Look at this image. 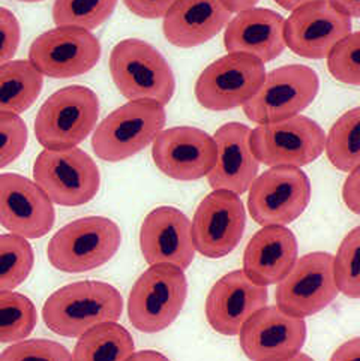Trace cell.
Listing matches in <instances>:
<instances>
[{
	"mask_svg": "<svg viewBox=\"0 0 360 361\" xmlns=\"http://www.w3.org/2000/svg\"><path fill=\"white\" fill-rule=\"evenodd\" d=\"M117 0H56L53 21L56 27L93 30L113 16Z\"/></svg>",
	"mask_w": 360,
	"mask_h": 361,
	"instance_id": "f546056e",
	"label": "cell"
},
{
	"mask_svg": "<svg viewBox=\"0 0 360 361\" xmlns=\"http://www.w3.org/2000/svg\"><path fill=\"white\" fill-rule=\"evenodd\" d=\"M342 200L348 209L360 216V165L347 177L342 186Z\"/></svg>",
	"mask_w": 360,
	"mask_h": 361,
	"instance_id": "8d00e7d4",
	"label": "cell"
},
{
	"mask_svg": "<svg viewBox=\"0 0 360 361\" xmlns=\"http://www.w3.org/2000/svg\"><path fill=\"white\" fill-rule=\"evenodd\" d=\"M330 361H360V338L347 341L332 354Z\"/></svg>",
	"mask_w": 360,
	"mask_h": 361,
	"instance_id": "74e56055",
	"label": "cell"
},
{
	"mask_svg": "<svg viewBox=\"0 0 360 361\" xmlns=\"http://www.w3.org/2000/svg\"><path fill=\"white\" fill-rule=\"evenodd\" d=\"M249 142L260 164L300 168L320 158L326 147V134L314 120L297 114L258 125L252 129Z\"/></svg>",
	"mask_w": 360,
	"mask_h": 361,
	"instance_id": "9c48e42d",
	"label": "cell"
},
{
	"mask_svg": "<svg viewBox=\"0 0 360 361\" xmlns=\"http://www.w3.org/2000/svg\"><path fill=\"white\" fill-rule=\"evenodd\" d=\"M335 282L340 293L360 298V225L348 233L333 257Z\"/></svg>",
	"mask_w": 360,
	"mask_h": 361,
	"instance_id": "4dcf8cb0",
	"label": "cell"
},
{
	"mask_svg": "<svg viewBox=\"0 0 360 361\" xmlns=\"http://www.w3.org/2000/svg\"><path fill=\"white\" fill-rule=\"evenodd\" d=\"M284 361H314L312 360L309 355H306V354H296L294 357H292V358H287V360H284Z\"/></svg>",
	"mask_w": 360,
	"mask_h": 361,
	"instance_id": "7bdbcfd3",
	"label": "cell"
},
{
	"mask_svg": "<svg viewBox=\"0 0 360 361\" xmlns=\"http://www.w3.org/2000/svg\"><path fill=\"white\" fill-rule=\"evenodd\" d=\"M266 78V68L258 59L244 53H228L201 72L196 82V98L210 111L244 106Z\"/></svg>",
	"mask_w": 360,
	"mask_h": 361,
	"instance_id": "8fae6325",
	"label": "cell"
},
{
	"mask_svg": "<svg viewBox=\"0 0 360 361\" xmlns=\"http://www.w3.org/2000/svg\"><path fill=\"white\" fill-rule=\"evenodd\" d=\"M276 4H278L281 8L287 9V11H294L300 6H304L306 4H311V2H318V0H275Z\"/></svg>",
	"mask_w": 360,
	"mask_h": 361,
	"instance_id": "b9f144b4",
	"label": "cell"
},
{
	"mask_svg": "<svg viewBox=\"0 0 360 361\" xmlns=\"http://www.w3.org/2000/svg\"><path fill=\"white\" fill-rule=\"evenodd\" d=\"M98 117V94L84 86H68L42 104L35 118V135L44 149L77 147L90 135Z\"/></svg>",
	"mask_w": 360,
	"mask_h": 361,
	"instance_id": "5b68a950",
	"label": "cell"
},
{
	"mask_svg": "<svg viewBox=\"0 0 360 361\" xmlns=\"http://www.w3.org/2000/svg\"><path fill=\"white\" fill-rule=\"evenodd\" d=\"M191 225L198 254L212 259L224 258L244 237L245 206L230 190H213L198 204Z\"/></svg>",
	"mask_w": 360,
	"mask_h": 361,
	"instance_id": "5bb4252c",
	"label": "cell"
},
{
	"mask_svg": "<svg viewBox=\"0 0 360 361\" xmlns=\"http://www.w3.org/2000/svg\"><path fill=\"white\" fill-rule=\"evenodd\" d=\"M134 353L131 333L117 322H105L80 336L72 361H126Z\"/></svg>",
	"mask_w": 360,
	"mask_h": 361,
	"instance_id": "484cf974",
	"label": "cell"
},
{
	"mask_svg": "<svg viewBox=\"0 0 360 361\" xmlns=\"http://www.w3.org/2000/svg\"><path fill=\"white\" fill-rule=\"evenodd\" d=\"M268 286L251 281L244 270L227 273L206 298L209 326L220 334L236 336L245 322L268 305Z\"/></svg>",
	"mask_w": 360,
	"mask_h": 361,
	"instance_id": "ffe728a7",
	"label": "cell"
},
{
	"mask_svg": "<svg viewBox=\"0 0 360 361\" xmlns=\"http://www.w3.org/2000/svg\"><path fill=\"white\" fill-rule=\"evenodd\" d=\"M126 361H170L158 351H138L132 354Z\"/></svg>",
	"mask_w": 360,
	"mask_h": 361,
	"instance_id": "ab89813d",
	"label": "cell"
},
{
	"mask_svg": "<svg viewBox=\"0 0 360 361\" xmlns=\"http://www.w3.org/2000/svg\"><path fill=\"white\" fill-rule=\"evenodd\" d=\"M333 78L350 86H360V30L350 33L333 47L328 56Z\"/></svg>",
	"mask_w": 360,
	"mask_h": 361,
	"instance_id": "1f68e13d",
	"label": "cell"
},
{
	"mask_svg": "<svg viewBox=\"0 0 360 361\" xmlns=\"http://www.w3.org/2000/svg\"><path fill=\"white\" fill-rule=\"evenodd\" d=\"M333 255L311 252L299 258L276 288V306L297 318L312 317L328 307L338 295Z\"/></svg>",
	"mask_w": 360,
	"mask_h": 361,
	"instance_id": "7c38bea8",
	"label": "cell"
},
{
	"mask_svg": "<svg viewBox=\"0 0 360 361\" xmlns=\"http://www.w3.org/2000/svg\"><path fill=\"white\" fill-rule=\"evenodd\" d=\"M213 137L194 126H176L155 138L152 158L158 170L180 182L206 177L216 164Z\"/></svg>",
	"mask_w": 360,
	"mask_h": 361,
	"instance_id": "2e32d148",
	"label": "cell"
},
{
	"mask_svg": "<svg viewBox=\"0 0 360 361\" xmlns=\"http://www.w3.org/2000/svg\"><path fill=\"white\" fill-rule=\"evenodd\" d=\"M222 0H176L162 21L167 41L179 48L206 44L232 20Z\"/></svg>",
	"mask_w": 360,
	"mask_h": 361,
	"instance_id": "cb8c5ba5",
	"label": "cell"
},
{
	"mask_svg": "<svg viewBox=\"0 0 360 361\" xmlns=\"http://www.w3.org/2000/svg\"><path fill=\"white\" fill-rule=\"evenodd\" d=\"M140 249L149 266L170 264L188 269L196 257L191 221L176 207H156L141 224Z\"/></svg>",
	"mask_w": 360,
	"mask_h": 361,
	"instance_id": "d6986e66",
	"label": "cell"
},
{
	"mask_svg": "<svg viewBox=\"0 0 360 361\" xmlns=\"http://www.w3.org/2000/svg\"><path fill=\"white\" fill-rule=\"evenodd\" d=\"M324 150L336 170L350 173L360 165V106L336 120L326 137Z\"/></svg>",
	"mask_w": 360,
	"mask_h": 361,
	"instance_id": "4316f807",
	"label": "cell"
},
{
	"mask_svg": "<svg viewBox=\"0 0 360 361\" xmlns=\"http://www.w3.org/2000/svg\"><path fill=\"white\" fill-rule=\"evenodd\" d=\"M318 90L320 78L309 66L276 68L266 74L258 92L244 105V113L257 125L280 122L306 110Z\"/></svg>",
	"mask_w": 360,
	"mask_h": 361,
	"instance_id": "ba28073f",
	"label": "cell"
},
{
	"mask_svg": "<svg viewBox=\"0 0 360 361\" xmlns=\"http://www.w3.org/2000/svg\"><path fill=\"white\" fill-rule=\"evenodd\" d=\"M54 221L52 200L33 180L0 174V225L5 230L28 240L41 238L52 231Z\"/></svg>",
	"mask_w": 360,
	"mask_h": 361,
	"instance_id": "ac0fdd59",
	"label": "cell"
},
{
	"mask_svg": "<svg viewBox=\"0 0 360 361\" xmlns=\"http://www.w3.org/2000/svg\"><path fill=\"white\" fill-rule=\"evenodd\" d=\"M330 2L350 18H360V0H330Z\"/></svg>",
	"mask_w": 360,
	"mask_h": 361,
	"instance_id": "f35d334b",
	"label": "cell"
},
{
	"mask_svg": "<svg viewBox=\"0 0 360 361\" xmlns=\"http://www.w3.org/2000/svg\"><path fill=\"white\" fill-rule=\"evenodd\" d=\"M188 297L185 271L170 264L150 266L128 298L129 322L138 331L160 333L176 321Z\"/></svg>",
	"mask_w": 360,
	"mask_h": 361,
	"instance_id": "8992f818",
	"label": "cell"
},
{
	"mask_svg": "<svg viewBox=\"0 0 360 361\" xmlns=\"http://www.w3.org/2000/svg\"><path fill=\"white\" fill-rule=\"evenodd\" d=\"M124 312V298L105 282L84 281L54 291L42 307L45 326L64 338H80L105 322H117Z\"/></svg>",
	"mask_w": 360,
	"mask_h": 361,
	"instance_id": "6da1fadb",
	"label": "cell"
},
{
	"mask_svg": "<svg viewBox=\"0 0 360 361\" xmlns=\"http://www.w3.org/2000/svg\"><path fill=\"white\" fill-rule=\"evenodd\" d=\"M352 33V18L330 0H318L294 9L285 20V45L305 59L317 60L330 54L333 47Z\"/></svg>",
	"mask_w": 360,
	"mask_h": 361,
	"instance_id": "9a60e30c",
	"label": "cell"
},
{
	"mask_svg": "<svg viewBox=\"0 0 360 361\" xmlns=\"http://www.w3.org/2000/svg\"><path fill=\"white\" fill-rule=\"evenodd\" d=\"M28 140V126L20 116L0 113V170L20 158Z\"/></svg>",
	"mask_w": 360,
	"mask_h": 361,
	"instance_id": "836d02e7",
	"label": "cell"
},
{
	"mask_svg": "<svg viewBox=\"0 0 360 361\" xmlns=\"http://www.w3.org/2000/svg\"><path fill=\"white\" fill-rule=\"evenodd\" d=\"M0 361H72L64 345L48 339L20 341L0 354Z\"/></svg>",
	"mask_w": 360,
	"mask_h": 361,
	"instance_id": "d6a6232c",
	"label": "cell"
},
{
	"mask_svg": "<svg viewBox=\"0 0 360 361\" xmlns=\"http://www.w3.org/2000/svg\"><path fill=\"white\" fill-rule=\"evenodd\" d=\"M297 254V238L293 231L281 225L263 226L246 245L244 271L258 285L280 283L293 269Z\"/></svg>",
	"mask_w": 360,
	"mask_h": 361,
	"instance_id": "603a6c76",
	"label": "cell"
},
{
	"mask_svg": "<svg viewBox=\"0 0 360 361\" xmlns=\"http://www.w3.org/2000/svg\"><path fill=\"white\" fill-rule=\"evenodd\" d=\"M252 129L244 123H225L215 132L216 164L208 174V182L215 190H230L242 195L257 178L260 162L251 150Z\"/></svg>",
	"mask_w": 360,
	"mask_h": 361,
	"instance_id": "44dd1931",
	"label": "cell"
},
{
	"mask_svg": "<svg viewBox=\"0 0 360 361\" xmlns=\"http://www.w3.org/2000/svg\"><path fill=\"white\" fill-rule=\"evenodd\" d=\"M240 346L251 361H284L302 350L306 322L285 314L278 306L256 312L240 330Z\"/></svg>",
	"mask_w": 360,
	"mask_h": 361,
	"instance_id": "e0dca14e",
	"label": "cell"
},
{
	"mask_svg": "<svg viewBox=\"0 0 360 361\" xmlns=\"http://www.w3.org/2000/svg\"><path fill=\"white\" fill-rule=\"evenodd\" d=\"M122 243L119 225L104 216H88L65 225L52 237L47 257L65 273H86L110 261Z\"/></svg>",
	"mask_w": 360,
	"mask_h": 361,
	"instance_id": "3957f363",
	"label": "cell"
},
{
	"mask_svg": "<svg viewBox=\"0 0 360 361\" xmlns=\"http://www.w3.org/2000/svg\"><path fill=\"white\" fill-rule=\"evenodd\" d=\"M260 0H222V4L232 12H242L245 9L256 8Z\"/></svg>",
	"mask_w": 360,
	"mask_h": 361,
	"instance_id": "60d3db41",
	"label": "cell"
},
{
	"mask_svg": "<svg viewBox=\"0 0 360 361\" xmlns=\"http://www.w3.org/2000/svg\"><path fill=\"white\" fill-rule=\"evenodd\" d=\"M38 322L32 300L14 291L0 293V343H16L29 338Z\"/></svg>",
	"mask_w": 360,
	"mask_h": 361,
	"instance_id": "83f0119b",
	"label": "cell"
},
{
	"mask_svg": "<svg viewBox=\"0 0 360 361\" xmlns=\"http://www.w3.org/2000/svg\"><path fill=\"white\" fill-rule=\"evenodd\" d=\"M35 254L28 238L16 234L0 235V293L12 291L29 278Z\"/></svg>",
	"mask_w": 360,
	"mask_h": 361,
	"instance_id": "f1b7e54d",
	"label": "cell"
},
{
	"mask_svg": "<svg viewBox=\"0 0 360 361\" xmlns=\"http://www.w3.org/2000/svg\"><path fill=\"white\" fill-rule=\"evenodd\" d=\"M167 122L164 105L155 101H129L96 126L92 149L100 159L120 162L146 149Z\"/></svg>",
	"mask_w": 360,
	"mask_h": 361,
	"instance_id": "277c9868",
	"label": "cell"
},
{
	"mask_svg": "<svg viewBox=\"0 0 360 361\" xmlns=\"http://www.w3.org/2000/svg\"><path fill=\"white\" fill-rule=\"evenodd\" d=\"M21 27L16 14L8 8L0 6V66L11 62L18 51Z\"/></svg>",
	"mask_w": 360,
	"mask_h": 361,
	"instance_id": "e575fe53",
	"label": "cell"
},
{
	"mask_svg": "<svg viewBox=\"0 0 360 361\" xmlns=\"http://www.w3.org/2000/svg\"><path fill=\"white\" fill-rule=\"evenodd\" d=\"M33 182L53 204L77 207L92 201L101 186L100 168L78 149H44L33 164Z\"/></svg>",
	"mask_w": 360,
	"mask_h": 361,
	"instance_id": "52a82bcc",
	"label": "cell"
},
{
	"mask_svg": "<svg viewBox=\"0 0 360 361\" xmlns=\"http://www.w3.org/2000/svg\"><path fill=\"white\" fill-rule=\"evenodd\" d=\"M311 201V182L296 166H270L249 188L248 210L261 226L294 222Z\"/></svg>",
	"mask_w": 360,
	"mask_h": 361,
	"instance_id": "30bf717a",
	"label": "cell"
},
{
	"mask_svg": "<svg viewBox=\"0 0 360 361\" xmlns=\"http://www.w3.org/2000/svg\"><path fill=\"white\" fill-rule=\"evenodd\" d=\"M101 57V44L89 30L56 27L41 33L29 48V62L44 77L72 78L86 74Z\"/></svg>",
	"mask_w": 360,
	"mask_h": 361,
	"instance_id": "4fadbf2b",
	"label": "cell"
},
{
	"mask_svg": "<svg viewBox=\"0 0 360 361\" xmlns=\"http://www.w3.org/2000/svg\"><path fill=\"white\" fill-rule=\"evenodd\" d=\"M124 4L137 17L156 20L164 18L176 0H124Z\"/></svg>",
	"mask_w": 360,
	"mask_h": 361,
	"instance_id": "d590c367",
	"label": "cell"
},
{
	"mask_svg": "<svg viewBox=\"0 0 360 361\" xmlns=\"http://www.w3.org/2000/svg\"><path fill=\"white\" fill-rule=\"evenodd\" d=\"M110 74L117 90L129 101H155L167 105L176 92L174 74L165 57L141 39L129 38L114 45Z\"/></svg>",
	"mask_w": 360,
	"mask_h": 361,
	"instance_id": "7a4b0ae2",
	"label": "cell"
},
{
	"mask_svg": "<svg viewBox=\"0 0 360 361\" xmlns=\"http://www.w3.org/2000/svg\"><path fill=\"white\" fill-rule=\"evenodd\" d=\"M285 18L268 8H251L232 18L224 33L228 53L254 56L268 63L280 57L287 48L284 36Z\"/></svg>",
	"mask_w": 360,
	"mask_h": 361,
	"instance_id": "7402d4cb",
	"label": "cell"
},
{
	"mask_svg": "<svg viewBox=\"0 0 360 361\" xmlns=\"http://www.w3.org/2000/svg\"><path fill=\"white\" fill-rule=\"evenodd\" d=\"M20 2H28V4H35V2H42V0H20Z\"/></svg>",
	"mask_w": 360,
	"mask_h": 361,
	"instance_id": "ee69618b",
	"label": "cell"
},
{
	"mask_svg": "<svg viewBox=\"0 0 360 361\" xmlns=\"http://www.w3.org/2000/svg\"><path fill=\"white\" fill-rule=\"evenodd\" d=\"M44 75L29 60H11L0 66V113L28 111L40 98Z\"/></svg>",
	"mask_w": 360,
	"mask_h": 361,
	"instance_id": "d4e9b609",
	"label": "cell"
}]
</instances>
